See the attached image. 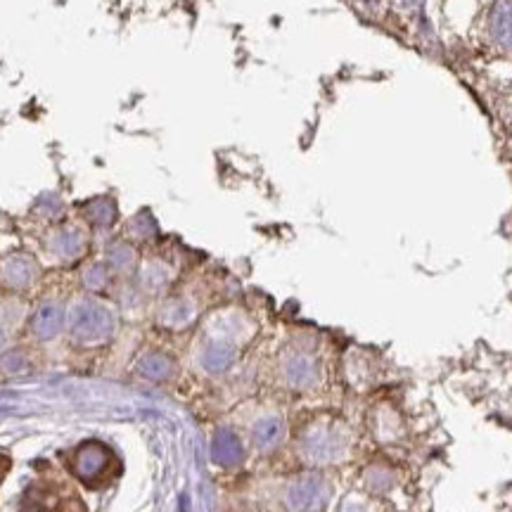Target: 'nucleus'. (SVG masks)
Here are the masks:
<instances>
[{
  "label": "nucleus",
  "mask_w": 512,
  "mask_h": 512,
  "mask_svg": "<svg viewBox=\"0 0 512 512\" xmlns=\"http://www.w3.org/2000/svg\"><path fill=\"white\" fill-rule=\"evenodd\" d=\"M297 451L304 463L328 467L347 460L351 451V432L337 418H316L304 427L297 439Z\"/></svg>",
  "instance_id": "nucleus-2"
},
{
  "label": "nucleus",
  "mask_w": 512,
  "mask_h": 512,
  "mask_svg": "<svg viewBox=\"0 0 512 512\" xmlns=\"http://www.w3.org/2000/svg\"><path fill=\"white\" fill-rule=\"evenodd\" d=\"M494 27L503 41L512 43V0H503L494 12Z\"/></svg>",
  "instance_id": "nucleus-21"
},
{
  "label": "nucleus",
  "mask_w": 512,
  "mask_h": 512,
  "mask_svg": "<svg viewBox=\"0 0 512 512\" xmlns=\"http://www.w3.org/2000/svg\"><path fill=\"white\" fill-rule=\"evenodd\" d=\"M17 512H88L72 479L50 472L27 486Z\"/></svg>",
  "instance_id": "nucleus-3"
},
{
  "label": "nucleus",
  "mask_w": 512,
  "mask_h": 512,
  "mask_svg": "<svg viewBox=\"0 0 512 512\" xmlns=\"http://www.w3.org/2000/svg\"><path fill=\"white\" fill-rule=\"evenodd\" d=\"M403 5H415V3H420V0H401Z\"/></svg>",
  "instance_id": "nucleus-23"
},
{
  "label": "nucleus",
  "mask_w": 512,
  "mask_h": 512,
  "mask_svg": "<svg viewBox=\"0 0 512 512\" xmlns=\"http://www.w3.org/2000/svg\"><path fill=\"white\" fill-rule=\"evenodd\" d=\"M363 482H366V489L370 494H387V491H392L396 486V472L384 465H373L368 467L366 475H363Z\"/></svg>",
  "instance_id": "nucleus-20"
},
{
  "label": "nucleus",
  "mask_w": 512,
  "mask_h": 512,
  "mask_svg": "<svg viewBox=\"0 0 512 512\" xmlns=\"http://www.w3.org/2000/svg\"><path fill=\"white\" fill-rule=\"evenodd\" d=\"M332 498V484L323 475H302L292 479L283 491L287 512H325Z\"/></svg>",
  "instance_id": "nucleus-7"
},
{
  "label": "nucleus",
  "mask_w": 512,
  "mask_h": 512,
  "mask_svg": "<svg viewBox=\"0 0 512 512\" xmlns=\"http://www.w3.org/2000/svg\"><path fill=\"white\" fill-rule=\"evenodd\" d=\"M69 472L88 489H102L119 472L117 453L100 439L81 441L69 456Z\"/></svg>",
  "instance_id": "nucleus-5"
},
{
  "label": "nucleus",
  "mask_w": 512,
  "mask_h": 512,
  "mask_svg": "<svg viewBox=\"0 0 512 512\" xmlns=\"http://www.w3.org/2000/svg\"><path fill=\"white\" fill-rule=\"evenodd\" d=\"M209 453L216 465L238 467L242 460H245L247 451H245V441L240 439V434L228 430V427H223V430H216L214 437H211Z\"/></svg>",
  "instance_id": "nucleus-12"
},
{
  "label": "nucleus",
  "mask_w": 512,
  "mask_h": 512,
  "mask_svg": "<svg viewBox=\"0 0 512 512\" xmlns=\"http://www.w3.org/2000/svg\"><path fill=\"white\" fill-rule=\"evenodd\" d=\"M287 439V422L280 413L268 411L261 413L252 425H249V444L259 453H273Z\"/></svg>",
  "instance_id": "nucleus-11"
},
{
  "label": "nucleus",
  "mask_w": 512,
  "mask_h": 512,
  "mask_svg": "<svg viewBox=\"0 0 512 512\" xmlns=\"http://www.w3.org/2000/svg\"><path fill=\"white\" fill-rule=\"evenodd\" d=\"M91 228L86 223H60L46 235V252L62 266L79 264L91 249Z\"/></svg>",
  "instance_id": "nucleus-6"
},
{
  "label": "nucleus",
  "mask_w": 512,
  "mask_h": 512,
  "mask_svg": "<svg viewBox=\"0 0 512 512\" xmlns=\"http://www.w3.org/2000/svg\"><path fill=\"white\" fill-rule=\"evenodd\" d=\"M136 370L150 382H169L176 375V361L159 349H147L138 356Z\"/></svg>",
  "instance_id": "nucleus-13"
},
{
  "label": "nucleus",
  "mask_w": 512,
  "mask_h": 512,
  "mask_svg": "<svg viewBox=\"0 0 512 512\" xmlns=\"http://www.w3.org/2000/svg\"><path fill=\"white\" fill-rule=\"evenodd\" d=\"M81 214L91 230L112 228L114 221H117V204L110 197H95V200L83 204Z\"/></svg>",
  "instance_id": "nucleus-16"
},
{
  "label": "nucleus",
  "mask_w": 512,
  "mask_h": 512,
  "mask_svg": "<svg viewBox=\"0 0 512 512\" xmlns=\"http://www.w3.org/2000/svg\"><path fill=\"white\" fill-rule=\"evenodd\" d=\"M339 512H370L366 508V503L363 501H356V498H347V501L342 503V508H339Z\"/></svg>",
  "instance_id": "nucleus-22"
},
{
  "label": "nucleus",
  "mask_w": 512,
  "mask_h": 512,
  "mask_svg": "<svg viewBox=\"0 0 512 512\" xmlns=\"http://www.w3.org/2000/svg\"><path fill=\"white\" fill-rule=\"evenodd\" d=\"M43 268L34 254L12 252L0 259V287L12 294L31 292L41 283Z\"/></svg>",
  "instance_id": "nucleus-9"
},
{
  "label": "nucleus",
  "mask_w": 512,
  "mask_h": 512,
  "mask_svg": "<svg viewBox=\"0 0 512 512\" xmlns=\"http://www.w3.org/2000/svg\"><path fill=\"white\" fill-rule=\"evenodd\" d=\"M280 377H283L285 387L294 389V392H309L320 384L323 370H320L318 358L309 351L292 349L280 358Z\"/></svg>",
  "instance_id": "nucleus-10"
},
{
  "label": "nucleus",
  "mask_w": 512,
  "mask_h": 512,
  "mask_svg": "<svg viewBox=\"0 0 512 512\" xmlns=\"http://www.w3.org/2000/svg\"><path fill=\"white\" fill-rule=\"evenodd\" d=\"M119 330V313L102 294L76 292L67 299V335L74 347L98 349L110 344Z\"/></svg>",
  "instance_id": "nucleus-1"
},
{
  "label": "nucleus",
  "mask_w": 512,
  "mask_h": 512,
  "mask_svg": "<svg viewBox=\"0 0 512 512\" xmlns=\"http://www.w3.org/2000/svg\"><path fill=\"white\" fill-rule=\"evenodd\" d=\"M197 316V306L185 297H174L169 302H164L162 309H159L157 318L164 328L169 330H183L195 320Z\"/></svg>",
  "instance_id": "nucleus-15"
},
{
  "label": "nucleus",
  "mask_w": 512,
  "mask_h": 512,
  "mask_svg": "<svg viewBox=\"0 0 512 512\" xmlns=\"http://www.w3.org/2000/svg\"><path fill=\"white\" fill-rule=\"evenodd\" d=\"M27 328L29 335L41 344L55 342L57 337H62L64 328H67V299L57 297V294L43 297L36 304V309L29 313Z\"/></svg>",
  "instance_id": "nucleus-8"
},
{
  "label": "nucleus",
  "mask_w": 512,
  "mask_h": 512,
  "mask_svg": "<svg viewBox=\"0 0 512 512\" xmlns=\"http://www.w3.org/2000/svg\"><path fill=\"white\" fill-rule=\"evenodd\" d=\"M79 280H81V290L83 292H91V294H105L110 290L114 275L110 268H107L105 259H93L88 261V264H83L81 273H79Z\"/></svg>",
  "instance_id": "nucleus-17"
},
{
  "label": "nucleus",
  "mask_w": 512,
  "mask_h": 512,
  "mask_svg": "<svg viewBox=\"0 0 512 512\" xmlns=\"http://www.w3.org/2000/svg\"><path fill=\"white\" fill-rule=\"evenodd\" d=\"M240 335L242 328L238 323H230V318H221L219 323L211 325L195 354L202 373L211 377L228 373L240 356Z\"/></svg>",
  "instance_id": "nucleus-4"
},
{
  "label": "nucleus",
  "mask_w": 512,
  "mask_h": 512,
  "mask_svg": "<svg viewBox=\"0 0 512 512\" xmlns=\"http://www.w3.org/2000/svg\"><path fill=\"white\" fill-rule=\"evenodd\" d=\"M24 318H29L27 309H24V304L17 302V297L8 299L5 304H0V354H3L5 347H8L12 325L22 323Z\"/></svg>",
  "instance_id": "nucleus-18"
},
{
  "label": "nucleus",
  "mask_w": 512,
  "mask_h": 512,
  "mask_svg": "<svg viewBox=\"0 0 512 512\" xmlns=\"http://www.w3.org/2000/svg\"><path fill=\"white\" fill-rule=\"evenodd\" d=\"M102 259H105V264L112 271L114 278H126V275L136 273L138 266H140L136 247H133L128 240L110 242Z\"/></svg>",
  "instance_id": "nucleus-14"
},
{
  "label": "nucleus",
  "mask_w": 512,
  "mask_h": 512,
  "mask_svg": "<svg viewBox=\"0 0 512 512\" xmlns=\"http://www.w3.org/2000/svg\"><path fill=\"white\" fill-rule=\"evenodd\" d=\"M140 275V287L145 292H159L162 287L169 283V268H166L162 261H145L143 266H138Z\"/></svg>",
  "instance_id": "nucleus-19"
}]
</instances>
